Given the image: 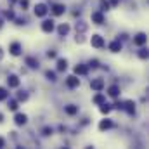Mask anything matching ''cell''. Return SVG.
<instances>
[{"label": "cell", "mask_w": 149, "mask_h": 149, "mask_svg": "<svg viewBox=\"0 0 149 149\" xmlns=\"http://www.w3.org/2000/svg\"><path fill=\"white\" fill-rule=\"evenodd\" d=\"M94 102H95V104H102V102H106V99H104L102 94H97V95L94 97Z\"/></svg>", "instance_id": "cell-21"}, {"label": "cell", "mask_w": 149, "mask_h": 149, "mask_svg": "<svg viewBox=\"0 0 149 149\" xmlns=\"http://www.w3.org/2000/svg\"><path fill=\"white\" fill-rule=\"evenodd\" d=\"M43 132H45V135H50V134H52V130H50V128H45Z\"/></svg>", "instance_id": "cell-32"}, {"label": "cell", "mask_w": 149, "mask_h": 149, "mask_svg": "<svg viewBox=\"0 0 149 149\" xmlns=\"http://www.w3.org/2000/svg\"><path fill=\"white\" fill-rule=\"evenodd\" d=\"M9 109L16 111V109H17V101H10V102H9Z\"/></svg>", "instance_id": "cell-24"}, {"label": "cell", "mask_w": 149, "mask_h": 149, "mask_svg": "<svg viewBox=\"0 0 149 149\" xmlns=\"http://www.w3.org/2000/svg\"><path fill=\"white\" fill-rule=\"evenodd\" d=\"M47 12H49V9H47L45 3H37V5H35V16H37V17H43Z\"/></svg>", "instance_id": "cell-2"}, {"label": "cell", "mask_w": 149, "mask_h": 149, "mask_svg": "<svg viewBox=\"0 0 149 149\" xmlns=\"http://www.w3.org/2000/svg\"><path fill=\"white\" fill-rule=\"evenodd\" d=\"M111 111V106H109V104H106V102H102V104H101V113H104V114H106V113H109Z\"/></svg>", "instance_id": "cell-22"}, {"label": "cell", "mask_w": 149, "mask_h": 149, "mask_svg": "<svg viewBox=\"0 0 149 149\" xmlns=\"http://www.w3.org/2000/svg\"><path fill=\"white\" fill-rule=\"evenodd\" d=\"M57 31H59V35H61V37H64V35H68V31H70V26H68L66 23H63V24L57 28Z\"/></svg>", "instance_id": "cell-16"}, {"label": "cell", "mask_w": 149, "mask_h": 149, "mask_svg": "<svg viewBox=\"0 0 149 149\" xmlns=\"http://www.w3.org/2000/svg\"><path fill=\"white\" fill-rule=\"evenodd\" d=\"M109 50L111 52H120L121 50V42L120 40H113L111 43H109Z\"/></svg>", "instance_id": "cell-12"}, {"label": "cell", "mask_w": 149, "mask_h": 149, "mask_svg": "<svg viewBox=\"0 0 149 149\" xmlns=\"http://www.w3.org/2000/svg\"><path fill=\"white\" fill-rule=\"evenodd\" d=\"M66 113L73 116V114H76V113H78V108H76V106H73V104H70V106H66Z\"/></svg>", "instance_id": "cell-19"}, {"label": "cell", "mask_w": 149, "mask_h": 149, "mask_svg": "<svg viewBox=\"0 0 149 149\" xmlns=\"http://www.w3.org/2000/svg\"><path fill=\"white\" fill-rule=\"evenodd\" d=\"M74 73H76V74H87V73H88V68H87V66H83V64H78V66L74 68Z\"/></svg>", "instance_id": "cell-17"}, {"label": "cell", "mask_w": 149, "mask_h": 149, "mask_svg": "<svg viewBox=\"0 0 149 149\" xmlns=\"http://www.w3.org/2000/svg\"><path fill=\"white\" fill-rule=\"evenodd\" d=\"M14 123H16V125H19V127H21V125H24V123H26V114L17 113V114L14 116Z\"/></svg>", "instance_id": "cell-10"}, {"label": "cell", "mask_w": 149, "mask_h": 149, "mask_svg": "<svg viewBox=\"0 0 149 149\" xmlns=\"http://www.w3.org/2000/svg\"><path fill=\"white\" fill-rule=\"evenodd\" d=\"M7 95H9V92H7L3 87H0V101H5V99H7Z\"/></svg>", "instance_id": "cell-23"}, {"label": "cell", "mask_w": 149, "mask_h": 149, "mask_svg": "<svg viewBox=\"0 0 149 149\" xmlns=\"http://www.w3.org/2000/svg\"><path fill=\"white\" fill-rule=\"evenodd\" d=\"M139 56H141V59H146V57H148V50H146V49H141Z\"/></svg>", "instance_id": "cell-26"}, {"label": "cell", "mask_w": 149, "mask_h": 149, "mask_svg": "<svg viewBox=\"0 0 149 149\" xmlns=\"http://www.w3.org/2000/svg\"><path fill=\"white\" fill-rule=\"evenodd\" d=\"M2 146H3V139L0 137V148H2Z\"/></svg>", "instance_id": "cell-33"}, {"label": "cell", "mask_w": 149, "mask_h": 149, "mask_svg": "<svg viewBox=\"0 0 149 149\" xmlns=\"http://www.w3.org/2000/svg\"><path fill=\"white\" fill-rule=\"evenodd\" d=\"M101 7H102V10H108V9H109L111 5H109V2H106V0H102V2H101Z\"/></svg>", "instance_id": "cell-25"}, {"label": "cell", "mask_w": 149, "mask_h": 149, "mask_svg": "<svg viewBox=\"0 0 149 149\" xmlns=\"http://www.w3.org/2000/svg\"><path fill=\"white\" fill-rule=\"evenodd\" d=\"M90 66H92V68H97V66H99V61H97V59L90 61Z\"/></svg>", "instance_id": "cell-30"}, {"label": "cell", "mask_w": 149, "mask_h": 149, "mask_svg": "<svg viewBox=\"0 0 149 149\" xmlns=\"http://www.w3.org/2000/svg\"><path fill=\"white\" fill-rule=\"evenodd\" d=\"M90 43H92V47L101 49V47H104V38L101 37V35H92V38H90Z\"/></svg>", "instance_id": "cell-1"}, {"label": "cell", "mask_w": 149, "mask_h": 149, "mask_svg": "<svg viewBox=\"0 0 149 149\" xmlns=\"http://www.w3.org/2000/svg\"><path fill=\"white\" fill-rule=\"evenodd\" d=\"M92 21H94L95 24H102V23H104V16H102V12H94V14H92Z\"/></svg>", "instance_id": "cell-11"}, {"label": "cell", "mask_w": 149, "mask_h": 149, "mask_svg": "<svg viewBox=\"0 0 149 149\" xmlns=\"http://www.w3.org/2000/svg\"><path fill=\"white\" fill-rule=\"evenodd\" d=\"M45 76H47L49 80H56V73H50V71H47V73H45Z\"/></svg>", "instance_id": "cell-29"}, {"label": "cell", "mask_w": 149, "mask_h": 149, "mask_svg": "<svg viewBox=\"0 0 149 149\" xmlns=\"http://www.w3.org/2000/svg\"><path fill=\"white\" fill-rule=\"evenodd\" d=\"M54 28H56V24H54V21H52V19H47V21H43V23H42V30H43L45 33H52V31H54Z\"/></svg>", "instance_id": "cell-4"}, {"label": "cell", "mask_w": 149, "mask_h": 149, "mask_svg": "<svg viewBox=\"0 0 149 149\" xmlns=\"http://www.w3.org/2000/svg\"><path fill=\"white\" fill-rule=\"evenodd\" d=\"M17 99H19V101H26V99H28V94H23V92H19V94H17Z\"/></svg>", "instance_id": "cell-27"}, {"label": "cell", "mask_w": 149, "mask_h": 149, "mask_svg": "<svg viewBox=\"0 0 149 149\" xmlns=\"http://www.w3.org/2000/svg\"><path fill=\"white\" fill-rule=\"evenodd\" d=\"M26 63H28V66H30V68H38V61H37V59H33V57H28V59H26Z\"/></svg>", "instance_id": "cell-20"}, {"label": "cell", "mask_w": 149, "mask_h": 149, "mask_svg": "<svg viewBox=\"0 0 149 149\" xmlns=\"http://www.w3.org/2000/svg\"><path fill=\"white\" fill-rule=\"evenodd\" d=\"M90 87H92V90H95V92H101V90L104 88V80H102V78H95V80H92Z\"/></svg>", "instance_id": "cell-3"}, {"label": "cell", "mask_w": 149, "mask_h": 149, "mask_svg": "<svg viewBox=\"0 0 149 149\" xmlns=\"http://www.w3.org/2000/svg\"><path fill=\"white\" fill-rule=\"evenodd\" d=\"M0 121H2V114H0Z\"/></svg>", "instance_id": "cell-34"}, {"label": "cell", "mask_w": 149, "mask_h": 149, "mask_svg": "<svg viewBox=\"0 0 149 149\" xmlns=\"http://www.w3.org/2000/svg\"><path fill=\"white\" fill-rule=\"evenodd\" d=\"M7 83H9L10 88H16V87H19V78H17L16 74H10V76L7 78Z\"/></svg>", "instance_id": "cell-7"}, {"label": "cell", "mask_w": 149, "mask_h": 149, "mask_svg": "<svg viewBox=\"0 0 149 149\" xmlns=\"http://www.w3.org/2000/svg\"><path fill=\"white\" fill-rule=\"evenodd\" d=\"M68 68V61L66 59H57V70L59 71H64Z\"/></svg>", "instance_id": "cell-18"}, {"label": "cell", "mask_w": 149, "mask_h": 149, "mask_svg": "<svg viewBox=\"0 0 149 149\" xmlns=\"http://www.w3.org/2000/svg\"><path fill=\"white\" fill-rule=\"evenodd\" d=\"M146 42H148V37H146L144 33H139L137 37L134 38V43H135V45H139V47H142Z\"/></svg>", "instance_id": "cell-8"}, {"label": "cell", "mask_w": 149, "mask_h": 149, "mask_svg": "<svg viewBox=\"0 0 149 149\" xmlns=\"http://www.w3.org/2000/svg\"><path fill=\"white\" fill-rule=\"evenodd\" d=\"M111 127H113L111 120H102V121L99 123V128H101V130H108V128H111Z\"/></svg>", "instance_id": "cell-15"}, {"label": "cell", "mask_w": 149, "mask_h": 149, "mask_svg": "<svg viewBox=\"0 0 149 149\" xmlns=\"http://www.w3.org/2000/svg\"><path fill=\"white\" fill-rule=\"evenodd\" d=\"M9 52H10L12 56H19V54H21V43H19V42H14V43H10V47H9Z\"/></svg>", "instance_id": "cell-5"}, {"label": "cell", "mask_w": 149, "mask_h": 149, "mask_svg": "<svg viewBox=\"0 0 149 149\" xmlns=\"http://www.w3.org/2000/svg\"><path fill=\"white\" fill-rule=\"evenodd\" d=\"M66 85H68L70 88H76V87L80 85V78H76V76H68V78H66Z\"/></svg>", "instance_id": "cell-6"}, {"label": "cell", "mask_w": 149, "mask_h": 149, "mask_svg": "<svg viewBox=\"0 0 149 149\" xmlns=\"http://www.w3.org/2000/svg\"><path fill=\"white\" fill-rule=\"evenodd\" d=\"M21 7H28V0H21Z\"/></svg>", "instance_id": "cell-31"}, {"label": "cell", "mask_w": 149, "mask_h": 149, "mask_svg": "<svg viewBox=\"0 0 149 149\" xmlns=\"http://www.w3.org/2000/svg\"><path fill=\"white\" fill-rule=\"evenodd\" d=\"M64 10H66V7H64L63 3H56V5H52V12H54L56 16H61V14H64Z\"/></svg>", "instance_id": "cell-9"}, {"label": "cell", "mask_w": 149, "mask_h": 149, "mask_svg": "<svg viewBox=\"0 0 149 149\" xmlns=\"http://www.w3.org/2000/svg\"><path fill=\"white\" fill-rule=\"evenodd\" d=\"M108 94H109L111 97H118V95H120V87H118V85H111V87L108 88Z\"/></svg>", "instance_id": "cell-14"}, {"label": "cell", "mask_w": 149, "mask_h": 149, "mask_svg": "<svg viewBox=\"0 0 149 149\" xmlns=\"http://www.w3.org/2000/svg\"><path fill=\"white\" fill-rule=\"evenodd\" d=\"M123 106H125V109H127L128 114H134V113H135V104H134V101H127Z\"/></svg>", "instance_id": "cell-13"}, {"label": "cell", "mask_w": 149, "mask_h": 149, "mask_svg": "<svg viewBox=\"0 0 149 149\" xmlns=\"http://www.w3.org/2000/svg\"><path fill=\"white\" fill-rule=\"evenodd\" d=\"M5 17H7V19H14V12H12V10H7V12H5Z\"/></svg>", "instance_id": "cell-28"}]
</instances>
